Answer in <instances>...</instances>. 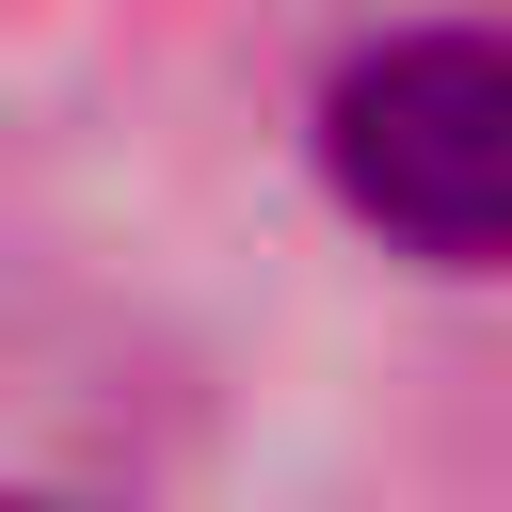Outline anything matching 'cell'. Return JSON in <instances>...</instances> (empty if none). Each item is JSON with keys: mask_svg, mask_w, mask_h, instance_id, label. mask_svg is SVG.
Segmentation results:
<instances>
[{"mask_svg": "<svg viewBox=\"0 0 512 512\" xmlns=\"http://www.w3.org/2000/svg\"><path fill=\"white\" fill-rule=\"evenodd\" d=\"M320 160L368 240H400L432 272H496L512 256V48L496 32H384L368 64H336Z\"/></svg>", "mask_w": 512, "mask_h": 512, "instance_id": "6da1fadb", "label": "cell"}]
</instances>
